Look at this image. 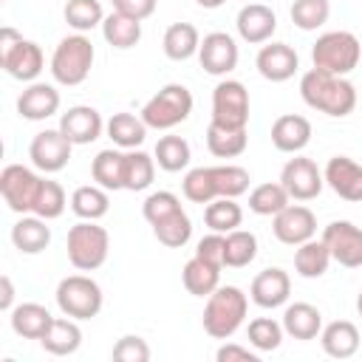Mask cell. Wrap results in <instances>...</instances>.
I'll return each mask as SVG.
<instances>
[{
    "mask_svg": "<svg viewBox=\"0 0 362 362\" xmlns=\"http://www.w3.org/2000/svg\"><path fill=\"white\" fill-rule=\"evenodd\" d=\"M223 243H226V238H223L221 232H209V235H204V238L198 240L195 255L223 269Z\"/></svg>",
    "mask_w": 362,
    "mask_h": 362,
    "instance_id": "cell-49",
    "label": "cell"
},
{
    "mask_svg": "<svg viewBox=\"0 0 362 362\" xmlns=\"http://www.w3.org/2000/svg\"><path fill=\"white\" fill-rule=\"evenodd\" d=\"M59 90L48 82H31L17 96V113L28 122H45L59 110Z\"/></svg>",
    "mask_w": 362,
    "mask_h": 362,
    "instance_id": "cell-21",
    "label": "cell"
},
{
    "mask_svg": "<svg viewBox=\"0 0 362 362\" xmlns=\"http://www.w3.org/2000/svg\"><path fill=\"white\" fill-rule=\"evenodd\" d=\"M113 8L122 11V14H127V17L147 20V17L156 11V0H119Z\"/></svg>",
    "mask_w": 362,
    "mask_h": 362,
    "instance_id": "cell-51",
    "label": "cell"
},
{
    "mask_svg": "<svg viewBox=\"0 0 362 362\" xmlns=\"http://www.w3.org/2000/svg\"><path fill=\"white\" fill-rule=\"evenodd\" d=\"M110 3H113V6H116V3H119V0H110Z\"/></svg>",
    "mask_w": 362,
    "mask_h": 362,
    "instance_id": "cell-55",
    "label": "cell"
},
{
    "mask_svg": "<svg viewBox=\"0 0 362 362\" xmlns=\"http://www.w3.org/2000/svg\"><path fill=\"white\" fill-rule=\"evenodd\" d=\"M249 144V136H246V127L235 130V127H221L215 122H209L206 127V150L215 156V158H238Z\"/></svg>",
    "mask_w": 362,
    "mask_h": 362,
    "instance_id": "cell-36",
    "label": "cell"
},
{
    "mask_svg": "<svg viewBox=\"0 0 362 362\" xmlns=\"http://www.w3.org/2000/svg\"><path fill=\"white\" fill-rule=\"evenodd\" d=\"M192 113V93L187 85L181 82H170L164 88H158L141 107V119L147 127L153 130H173L175 124L187 122Z\"/></svg>",
    "mask_w": 362,
    "mask_h": 362,
    "instance_id": "cell-7",
    "label": "cell"
},
{
    "mask_svg": "<svg viewBox=\"0 0 362 362\" xmlns=\"http://www.w3.org/2000/svg\"><path fill=\"white\" fill-rule=\"evenodd\" d=\"M102 37H105V42L110 48L127 51V48L139 45V40H141V20L127 17V14H122V11L113 8L105 17V23H102Z\"/></svg>",
    "mask_w": 362,
    "mask_h": 362,
    "instance_id": "cell-33",
    "label": "cell"
},
{
    "mask_svg": "<svg viewBox=\"0 0 362 362\" xmlns=\"http://www.w3.org/2000/svg\"><path fill=\"white\" fill-rule=\"evenodd\" d=\"M288 294H291V277L280 266H269L257 272L249 286V297L260 308H280L288 303Z\"/></svg>",
    "mask_w": 362,
    "mask_h": 362,
    "instance_id": "cell-19",
    "label": "cell"
},
{
    "mask_svg": "<svg viewBox=\"0 0 362 362\" xmlns=\"http://www.w3.org/2000/svg\"><path fill=\"white\" fill-rule=\"evenodd\" d=\"M153 158H156L158 170H164V173H181L189 164L192 150H189V141L184 136H161L156 141Z\"/></svg>",
    "mask_w": 362,
    "mask_h": 362,
    "instance_id": "cell-38",
    "label": "cell"
},
{
    "mask_svg": "<svg viewBox=\"0 0 362 362\" xmlns=\"http://www.w3.org/2000/svg\"><path fill=\"white\" fill-rule=\"evenodd\" d=\"M150 226H153L156 240H158L161 246H167V249H181V246H187L189 238H192V221H189V215H187L184 206H178V209L161 215V218L153 221Z\"/></svg>",
    "mask_w": 362,
    "mask_h": 362,
    "instance_id": "cell-31",
    "label": "cell"
},
{
    "mask_svg": "<svg viewBox=\"0 0 362 362\" xmlns=\"http://www.w3.org/2000/svg\"><path fill=\"white\" fill-rule=\"evenodd\" d=\"M362 59V42L351 31H325L311 45V62L320 71L348 76Z\"/></svg>",
    "mask_w": 362,
    "mask_h": 362,
    "instance_id": "cell-6",
    "label": "cell"
},
{
    "mask_svg": "<svg viewBox=\"0 0 362 362\" xmlns=\"http://www.w3.org/2000/svg\"><path fill=\"white\" fill-rule=\"evenodd\" d=\"M212 178H215L218 198H240L249 189V181H252L249 170H243L238 164H215Z\"/></svg>",
    "mask_w": 362,
    "mask_h": 362,
    "instance_id": "cell-44",
    "label": "cell"
},
{
    "mask_svg": "<svg viewBox=\"0 0 362 362\" xmlns=\"http://www.w3.org/2000/svg\"><path fill=\"white\" fill-rule=\"evenodd\" d=\"M0 288H3L0 308H3V311H11V308H14V286H11V277H8V274L0 277Z\"/></svg>",
    "mask_w": 362,
    "mask_h": 362,
    "instance_id": "cell-52",
    "label": "cell"
},
{
    "mask_svg": "<svg viewBox=\"0 0 362 362\" xmlns=\"http://www.w3.org/2000/svg\"><path fill=\"white\" fill-rule=\"evenodd\" d=\"M161 48H164L167 59L184 62L189 57H198L201 34H198V28L192 23H173V25H167V31L161 37Z\"/></svg>",
    "mask_w": 362,
    "mask_h": 362,
    "instance_id": "cell-29",
    "label": "cell"
},
{
    "mask_svg": "<svg viewBox=\"0 0 362 362\" xmlns=\"http://www.w3.org/2000/svg\"><path fill=\"white\" fill-rule=\"evenodd\" d=\"M283 334H286V331H283V322H277V320H272V317H257V320H252L249 328H246L249 345H252L255 351H260V354L277 351L280 342H283Z\"/></svg>",
    "mask_w": 362,
    "mask_h": 362,
    "instance_id": "cell-46",
    "label": "cell"
},
{
    "mask_svg": "<svg viewBox=\"0 0 362 362\" xmlns=\"http://www.w3.org/2000/svg\"><path fill=\"white\" fill-rule=\"evenodd\" d=\"M283 331L291 337V339H317L320 331H322V314L317 305L311 303H291L286 305L283 311Z\"/></svg>",
    "mask_w": 362,
    "mask_h": 362,
    "instance_id": "cell-25",
    "label": "cell"
},
{
    "mask_svg": "<svg viewBox=\"0 0 362 362\" xmlns=\"http://www.w3.org/2000/svg\"><path fill=\"white\" fill-rule=\"evenodd\" d=\"M257 74L269 82H286L297 74L300 68V57L288 42H266L260 45L257 57H255Z\"/></svg>",
    "mask_w": 362,
    "mask_h": 362,
    "instance_id": "cell-18",
    "label": "cell"
},
{
    "mask_svg": "<svg viewBox=\"0 0 362 362\" xmlns=\"http://www.w3.org/2000/svg\"><path fill=\"white\" fill-rule=\"evenodd\" d=\"M223 238H226V243H223V266L243 269L257 257V235L255 232L238 226V229L226 232Z\"/></svg>",
    "mask_w": 362,
    "mask_h": 362,
    "instance_id": "cell-37",
    "label": "cell"
},
{
    "mask_svg": "<svg viewBox=\"0 0 362 362\" xmlns=\"http://www.w3.org/2000/svg\"><path fill=\"white\" fill-rule=\"evenodd\" d=\"M8 320H11V331L23 339H42V334L51 328L54 317L45 305L40 303H20L8 311Z\"/></svg>",
    "mask_w": 362,
    "mask_h": 362,
    "instance_id": "cell-27",
    "label": "cell"
},
{
    "mask_svg": "<svg viewBox=\"0 0 362 362\" xmlns=\"http://www.w3.org/2000/svg\"><path fill=\"white\" fill-rule=\"evenodd\" d=\"M59 130L68 136L71 144H90L102 136L105 119L90 105H74L59 116Z\"/></svg>",
    "mask_w": 362,
    "mask_h": 362,
    "instance_id": "cell-20",
    "label": "cell"
},
{
    "mask_svg": "<svg viewBox=\"0 0 362 362\" xmlns=\"http://www.w3.org/2000/svg\"><path fill=\"white\" fill-rule=\"evenodd\" d=\"M325 184L345 201L359 204L362 201V164L354 161L351 156H331L325 170Z\"/></svg>",
    "mask_w": 362,
    "mask_h": 362,
    "instance_id": "cell-16",
    "label": "cell"
},
{
    "mask_svg": "<svg viewBox=\"0 0 362 362\" xmlns=\"http://www.w3.org/2000/svg\"><path fill=\"white\" fill-rule=\"evenodd\" d=\"M320 345L334 359H351L359 351V328L351 320H334V322L322 325Z\"/></svg>",
    "mask_w": 362,
    "mask_h": 362,
    "instance_id": "cell-24",
    "label": "cell"
},
{
    "mask_svg": "<svg viewBox=\"0 0 362 362\" xmlns=\"http://www.w3.org/2000/svg\"><path fill=\"white\" fill-rule=\"evenodd\" d=\"M68 204H71V201L65 198L62 184L54 181V178H45V181H42V192H40L37 206H34V215H40V218H45V221H54V218H59V215L65 212Z\"/></svg>",
    "mask_w": 362,
    "mask_h": 362,
    "instance_id": "cell-47",
    "label": "cell"
},
{
    "mask_svg": "<svg viewBox=\"0 0 362 362\" xmlns=\"http://www.w3.org/2000/svg\"><path fill=\"white\" fill-rule=\"evenodd\" d=\"M42 175L23 164H6L0 173V195L6 206L17 215H34L37 198L42 192Z\"/></svg>",
    "mask_w": 362,
    "mask_h": 362,
    "instance_id": "cell-9",
    "label": "cell"
},
{
    "mask_svg": "<svg viewBox=\"0 0 362 362\" xmlns=\"http://www.w3.org/2000/svg\"><path fill=\"white\" fill-rule=\"evenodd\" d=\"M215 359L218 362H257V351H249L246 345H238V342H223L215 351Z\"/></svg>",
    "mask_w": 362,
    "mask_h": 362,
    "instance_id": "cell-50",
    "label": "cell"
},
{
    "mask_svg": "<svg viewBox=\"0 0 362 362\" xmlns=\"http://www.w3.org/2000/svg\"><path fill=\"white\" fill-rule=\"evenodd\" d=\"M280 184L286 187L288 198H294V201H314L322 192V187H325V175H322V170L311 158L294 153V158H288L283 164V170H280Z\"/></svg>",
    "mask_w": 362,
    "mask_h": 362,
    "instance_id": "cell-11",
    "label": "cell"
},
{
    "mask_svg": "<svg viewBox=\"0 0 362 362\" xmlns=\"http://www.w3.org/2000/svg\"><path fill=\"white\" fill-rule=\"evenodd\" d=\"M65 252H68V260L76 272H96L107 260L110 235L96 221H79L68 229Z\"/></svg>",
    "mask_w": 362,
    "mask_h": 362,
    "instance_id": "cell-4",
    "label": "cell"
},
{
    "mask_svg": "<svg viewBox=\"0 0 362 362\" xmlns=\"http://www.w3.org/2000/svg\"><path fill=\"white\" fill-rule=\"evenodd\" d=\"M181 283L192 297H209L221 286V266L192 255L181 269Z\"/></svg>",
    "mask_w": 362,
    "mask_h": 362,
    "instance_id": "cell-28",
    "label": "cell"
},
{
    "mask_svg": "<svg viewBox=\"0 0 362 362\" xmlns=\"http://www.w3.org/2000/svg\"><path fill=\"white\" fill-rule=\"evenodd\" d=\"M291 23L300 31H317L320 25L328 23L331 17V3L328 0H294L291 3Z\"/></svg>",
    "mask_w": 362,
    "mask_h": 362,
    "instance_id": "cell-45",
    "label": "cell"
},
{
    "mask_svg": "<svg viewBox=\"0 0 362 362\" xmlns=\"http://www.w3.org/2000/svg\"><path fill=\"white\" fill-rule=\"evenodd\" d=\"M322 240L331 252V260L345 269L362 266V226L351 221H331L322 229Z\"/></svg>",
    "mask_w": 362,
    "mask_h": 362,
    "instance_id": "cell-13",
    "label": "cell"
},
{
    "mask_svg": "<svg viewBox=\"0 0 362 362\" xmlns=\"http://www.w3.org/2000/svg\"><path fill=\"white\" fill-rule=\"evenodd\" d=\"M110 209V195L99 184H85L71 192V212L79 221H99Z\"/></svg>",
    "mask_w": 362,
    "mask_h": 362,
    "instance_id": "cell-35",
    "label": "cell"
},
{
    "mask_svg": "<svg viewBox=\"0 0 362 362\" xmlns=\"http://www.w3.org/2000/svg\"><path fill=\"white\" fill-rule=\"evenodd\" d=\"M288 192L280 181H266V184H257L252 192H249V209L255 215H263V218H274L280 209L288 206Z\"/></svg>",
    "mask_w": 362,
    "mask_h": 362,
    "instance_id": "cell-41",
    "label": "cell"
},
{
    "mask_svg": "<svg viewBox=\"0 0 362 362\" xmlns=\"http://www.w3.org/2000/svg\"><path fill=\"white\" fill-rule=\"evenodd\" d=\"M300 96L311 110H320L331 119H345L348 113H354L359 90L354 88V82H348V76L311 68L300 76Z\"/></svg>",
    "mask_w": 362,
    "mask_h": 362,
    "instance_id": "cell-1",
    "label": "cell"
},
{
    "mask_svg": "<svg viewBox=\"0 0 362 362\" xmlns=\"http://www.w3.org/2000/svg\"><path fill=\"white\" fill-rule=\"evenodd\" d=\"M181 192L187 201L192 204H201L206 206L209 201L218 198V189H215V178H212V167H192L184 181H181Z\"/></svg>",
    "mask_w": 362,
    "mask_h": 362,
    "instance_id": "cell-43",
    "label": "cell"
},
{
    "mask_svg": "<svg viewBox=\"0 0 362 362\" xmlns=\"http://www.w3.org/2000/svg\"><path fill=\"white\" fill-rule=\"evenodd\" d=\"M0 65L11 79L20 82H37V76L45 68V54L34 40H23L20 31L11 25L0 28Z\"/></svg>",
    "mask_w": 362,
    "mask_h": 362,
    "instance_id": "cell-5",
    "label": "cell"
},
{
    "mask_svg": "<svg viewBox=\"0 0 362 362\" xmlns=\"http://www.w3.org/2000/svg\"><path fill=\"white\" fill-rule=\"evenodd\" d=\"M243 221V209L238 204V198H215L204 206V223L209 226V232H232L238 229Z\"/></svg>",
    "mask_w": 362,
    "mask_h": 362,
    "instance_id": "cell-39",
    "label": "cell"
},
{
    "mask_svg": "<svg viewBox=\"0 0 362 362\" xmlns=\"http://www.w3.org/2000/svg\"><path fill=\"white\" fill-rule=\"evenodd\" d=\"M221 127H246L249 124V90L238 79H221L212 90V119Z\"/></svg>",
    "mask_w": 362,
    "mask_h": 362,
    "instance_id": "cell-10",
    "label": "cell"
},
{
    "mask_svg": "<svg viewBox=\"0 0 362 362\" xmlns=\"http://www.w3.org/2000/svg\"><path fill=\"white\" fill-rule=\"evenodd\" d=\"M147 130H150V127L144 124V119L136 116V113H127V110H119V113H113V116L105 122L107 139H110L116 147H122V150H136V147H141L144 139H147Z\"/></svg>",
    "mask_w": 362,
    "mask_h": 362,
    "instance_id": "cell-26",
    "label": "cell"
},
{
    "mask_svg": "<svg viewBox=\"0 0 362 362\" xmlns=\"http://www.w3.org/2000/svg\"><path fill=\"white\" fill-rule=\"evenodd\" d=\"M93 59H96L93 42L85 34H68V37H62L57 42V48L51 54L48 71H51L57 85L74 88V85H82L90 76Z\"/></svg>",
    "mask_w": 362,
    "mask_h": 362,
    "instance_id": "cell-3",
    "label": "cell"
},
{
    "mask_svg": "<svg viewBox=\"0 0 362 362\" xmlns=\"http://www.w3.org/2000/svg\"><path fill=\"white\" fill-rule=\"evenodd\" d=\"M195 3H198L201 8H221L226 0H195Z\"/></svg>",
    "mask_w": 362,
    "mask_h": 362,
    "instance_id": "cell-53",
    "label": "cell"
},
{
    "mask_svg": "<svg viewBox=\"0 0 362 362\" xmlns=\"http://www.w3.org/2000/svg\"><path fill=\"white\" fill-rule=\"evenodd\" d=\"M65 23L76 31V34H85L96 25L105 23V11H102V0H68L65 8Z\"/></svg>",
    "mask_w": 362,
    "mask_h": 362,
    "instance_id": "cell-42",
    "label": "cell"
},
{
    "mask_svg": "<svg viewBox=\"0 0 362 362\" xmlns=\"http://www.w3.org/2000/svg\"><path fill=\"white\" fill-rule=\"evenodd\" d=\"M11 243L23 255H40L51 243V226L40 215H20V221L11 226Z\"/></svg>",
    "mask_w": 362,
    "mask_h": 362,
    "instance_id": "cell-23",
    "label": "cell"
},
{
    "mask_svg": "<svg viewBox=\"0 0 362 362\" xmlns=\"http://www.w3.org/2000/svg\"><path fill=\"white\" fill-rule=\"evenodd\" d=\"M311 141V122L300 113H283L272 124V144L280 153H300Z\"/></svg>",
    "mask_w": 362,
    "mask_h": 362,
    "instance_id": "cell-22",
    "label": "cell"
},
{
    "mask_svg": "<svg viewBox=\"0 0 362 362\" xmlns=\"http://www.w3.org/2000/svg\"><path fill=\"white\" fill-rule=\"evenodd\" d=\"M272 232L286 246H300L317 235V215L303 204H288L272 218Z\"/></svg>",
    "mask_w": 362,
    "mask_h": 362,
    "instance_id": "cell-15",
    "label": "cell"
},
{
    "mask_svg": "<svg viewBox=\"0 0 362 362\" xmlns=\"http://www.w3.org/2000/svg\"><path fill=\"white\" fill-rule=\"evenodd\" d=\"M110 354H113V359H119V362H147V359H150V345H147V339L127 334V337H122V339L113 345Z\"/></svg>",
    "mask_w": 362,
    "mask_h": 362,
    "instance_id": "cell-48",
    "label": "cell"
},
{
    "mask_svg": "<svg viewBox=\"0 0 362 362\" xmlns=\"http://www.w3.org/2000/svg\"><path fill=\"white\" fill-rule=\"evenodd\" d=\"M238 59H240V51H238V42H235L232 34H226V31L204 34L201 48H198V62L206 74L226 76L229 71L238 68Z\"/></svg>",
    "mask_w": 362,
    "mask_h": 362,
    "instance_id": "cell-14",
    "label": "cell"
},
{
    "mask_svg": "<svg viewBox=\"0 0 362 362\" xmlns=\"http://www.w3.org/2000/svg\"><path fill=\"white\" fill-rule=\"evenodd\" d=\"M57 305L71 320H93L102 311L105 294L102 286L88 274H68L57 283Z\"/></svg>",
    "mask_w": 362,
    "mask_h": 362,
    "instance_id": "cell-8",
    "label": "cell"
},
{
    "mask_svg": "<svg viewBox=\"0 0 362 362\" xmlns=\"http://www.w3.org/2000/svg\"><path fill=\"white\" fill-rule=\"evenodd\" d=\"M156 158L144 150H127V158H124V189L130 192H141L153 184L156 178Z\"/></svg>",
    "mask_w": 362,
    "mask_h": 362,
    "instance_id": "cell-40",
    "label": "cell"
},
{
    "mask_svg": "<svg viewBox=\"0 0 362 362\" xmlns=\"http://www.w3.org/2000/svg\"><path fill=\"white\" fill-rule=\"evenodd\" d=\"M356 314H359V317H362V291H359V294H356Z\"/></svg>",
    "mask_w": 362,
    "mask_h": 362,
    "instance_id": "cell-54",
    "label": "cell"
},
{
    "mask_svg": "<svg viewBox=\"0 0 362 362\" xmlns=\"http://www.w3.org/2000/svg\"><path fill=\"white\" fill-rule=\"evenodd\" d=\"M238 37L249 45H263L277 31V14L266 3H246L235 17Z\"/></svg>",
    "mask_w": 362,
    "mask_h": 362,
    "instance_id": "cell-17",
    "label": "cell"
},
{
    "mask_svg": "<svg viewBox=\"0 0 362 362\" xmlns=\"http://www.w3.org/2000/svg\"><path fill=\"white\" fill-rule=\"evenodd\" d=\"M40 345L54 354V356H68V354H76L79 345H82V331L76 325V320L71 317H54L51 328L42 334Z\"/></svg>",
    "mask_w": 362,
    "mask_h": 362,
    "instance_id": "cell-32",
    "label": "cell"
},
{
    "mask_svg": "<svg viewBox=\"0 0 362 362\" xmlns=\"http://www.w3.org/2000/svg\"><path fill=\"white\" fill-rule=\"evenodd\" d=\"M124 158H127V150H99L96 158L90 161V178L105 187L107 192L113 189H124Z\"/></svg>",
    "mask_w": 362,
    "mask_h": 362,
    "instance_id": "cell-30",
    "label": "cell"
},
{
    "mask_svg": "<svg viewBox=\"0 0 362 362\" xmlns=\"http://www.w3.org/2000/svg\"><path fill=\"white\" fill-rule=\"evenodd\" d=\"M249 297L238 286H218L204 305L201 325L212 339H229L246 320Z\"/></svg>",
    "mask_w": 362,
    "mask_h": 362,
    "instance_id": "cell-2",
    "label": "cell"
},
{
    "mask_svg": "<svg viewBox=\"0 0 362 362\" xmlns=\"http://www.w3.org/2000/svg\"><path fill=\"white\" fill-rule=\"evenodd\" d=\"M71 150H74V144L68 141V136L59 127H54V130H40L31 139L28 158L40 173H59L68 167Z\"/></svg>",
    "mask_w": 362,
    "mask_h": 362,
    "instance_id": "cell-12",
    "label": "cell"
},
{
    "mask_svg": "<svg viewBox=\"0 0 362 362\" xmlns=\"http://www.w3.org/2000/svg\"><path fill=\"white\" fill-rule=\"evenodd\" d=\"M328 266H331V252H328V246H325L322 238L320 240L311 238V240L294 246V272L300 277L317 280V277H322L328 272Z\"/></svg>",
    "mask_w": 362,
    "mask_h": 362,
    "instance_id": "cell-34",
    "label": "cell"
}]
</instances>
